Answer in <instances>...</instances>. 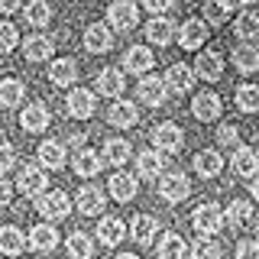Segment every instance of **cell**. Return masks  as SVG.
Listing matches in <instances>:
<instances>
[{
  "instance_id": "6da1fadb",
  "label": "cell",
  "mask_w": 259,
  "mask_h": 259,
  "mask_svg": "<svg viewBox=\"0 0 259 259\" xmlns=\"http://www.w3.org/2000/svg\"><path fill=\"white\" fill-rule=\"evenodd\" d=\"M36 210L46 217V221H65L68 210H71V201H68L65 191H46L42 188L36 194Z\"/></svg>"
},
{
  "instance_id": "7a4b0ae2",
  "label": "cell",
  "mask_w": 259,
  "mask_h": 259,
  "mask_svg": "<svg viewBox=\"0 0 259 259\" xmlns=\"http://www.w3.org/2000/svg\"><path fill=\"white\" fill-rule=\"evenodd\" d=\"M191 224H194V230H198V233L210 237V233H217L224 227V214H221V207H217V204H198V207H194V214H191Z\"/></svg>"
},
{
  "instance_id": "3957f363",
  "label": "cell",
  "mask_w": 259,
  "mask_h": 259,
  "mask_svg": "<svg viewBox=\"0 0 259 259\" xmlns=\"http://www.w3.org/2000/svg\"><path fill=\"white\" fill-rule=\"evenodd\" d=\"M159 194L165 201H172V204H178V201H185L191 194V185L182 172H168V175H159Z\"/></svg>"
},
{
  "instance_id": "277c9868",
  "label": "cell",
  "mask_w": 259,
  "mask_h": 259,
  "mask_svg": "<svg viewBox=\"0 0 259 259\" xmlns=\"http://www.w3.org/2000/svg\"><path fill=\"white\" fill-rule=\"evenodd\" d=\"M107 20H110V26L130 32L140 23V10H136V4H130V0H113L110 10H107Z\"/></svg>"
},
{
  "instance_id": "5b68a950",
  "label": "cell",
  "mask_w": 259,
  "mask_h": 259,
  "mask_svg": "<svg viewBox=\"0 0 259 259\" xmlns=\"http://www.w3.org/2000/svg\"><path fill=\"white\" fill-rule=\"evenodd\" d=\"M152 143H156V149L162 152H178L185 143V133L178 123H159L156 130H152Z\"/></svg>"
},
{
  "instance_id": "8992f818",
  "label": "cell",
  "mask_w": 259,
  "mask_h": 259,
  "mask_svg": "<svg viewBox=\"0 0 259 259\" xmlns=\"http://www.w3.org/2000/svg\"><path fill=\"white\" fill-rule=\"evenodd\" d=\"M152 65H156V52H149L146 46H133L126 49L123 55V68L130 75H146V71H152Z\"/></svg>"
},
{
  "instance_id": "52a82bcc",
  "label": "cell",
  "mask_w": 259,
  "mask_h": 259,
  "mask_svg": "<svg viewBox=\"0 0 259 259\" xmlns=\"http://www.w3.org/2000/svg\"><path fill=\"white\" fill-rule=\"evenodd\" d=\"M178 42H182V49H188V52L201 49V46L207 42V23H204V20H188V23H182Z\"/></svg>"
},
{
  "instance_id": "ba28073f",
  "label": "cell",
  "mask_w": 259,
  "mask_h": 259,
  "mask_svg": "<svg viewBox=\"0 0 259 259\" xmlns=\"http://www.w3.org/2000/svg\"><path fill=\"white\" fill-rule=\"evenodd\" d=\"M233 172L243 178H256L259 172V156L253 146H233Z\"/></svg>"
},
{
  "instance_id": "9c48e42d",
  "label": "cell",
  "mask_w": 259,
  "mask_h": 259,
  "mask_svg": "<svg viewBox=\"0 0 259 259\" xmlns=\"http://www.w3.org/2000/svg\"><path fill=\"white\" fill-rule=\"evenodd\" d=\"M16 188H20V194H26V198H36V194L46 188V172L39 165H26L16 175Z\"/></svg>"
},
{
  "instance_id": "30bf717a",
  "label": "cell",
  "mask_w": 259,
  "mask_h": 259,
  "mask_svg": "<svg viewBox=\"0 0 259 259\" xmlns=\"http://www.w3.org/2000/svg\"><path fill=\"white\" fill-rule=\"evenodd\" d=\"M194 75L204 78V81H221L224 75V59L217 52H198V62H194Z\"/></svg>"
},
{
  "instance_id": "8fae6325",
  "label": "cell",
  "mask_w": 259,
  "mask_h": 259,
  "mask_svg": "<svg viewBox=\"0 0 259 259\" xmlns=\"http://www.w3.org/2000/svg\"><path fill=\"white\" fill-rule=\"evenodd\" d=\"M162 81H165V88H168V91L185 94V91H188V88L194 84V71H191L185 62H175L172 68L165 71V78H162Z\"/></svg>"
},
{
  "instance_id": "7c38bea8",
  "label": "cell",
  "mask_w": 259,
  "mask_h": 259,
  "mask_svg": "<svg viewBox=\"0 0 259 259\" xmlns=\"http://www.w3.org/2000/svg\"><path fill=\"white\" fill-rule=\"evenodd\" d=\"M194 172L201 178H217L224 172V156L217 149H201L198 156H194Z\"/></svg>"
},
{
  "instance_id": "4fadbf2b",
  "label": "cell",
  "mask_w": 259,
  "mask_h": 259,
  "mask_svg": "<svg viewBox=\"0 0 259 259\" xmlns=\"http://www.w3.org/2000/svg\"><path fill=\"white\" fill-rule=\"evenodd\" d=\"M110 46H113V36H110V29L104 26V23H91V26L84 29V49L88 52L101 55V52H107Z\"/></svg>"
},
{
  "instance_id": "5bb4252c",
  "label": "cell",
  "mask_w": 259,
  "mask_h": 259,
  "mask_svg": "<svg viewBox=\"0 0 259 259\" xmlns=\"http://www.w3.org/2000/svg\"><path fill=\"white\" fill-rule=\"evenodd\" d=\"M221 107H224V104H221V97H217V94H210V91H204V94H198V97H194L191 113H194L198 120H204V123H210V120H217V117H221Z\"/></svg>"
},
{
  "instance_id": "9a60e30c",
  "label": "cell",
  "mask_w": 259,
  "mask_h": 259,
  "mask_svg": "<svg viewBox=\"0 0 259 259\" xmlns=\"http://www.w3.org/2000/svg\"><path fill=\"white\" fill-rule=\"evenodd\" d=\"M29 246L36 249V253H52L55 246H59V233H55L52 224H39L29 230Z\"/></svg>"
},
{
  "instance_id": "2e32d148",
  "label": "cell",
  "mask_w": 259,
  "mask_h": 259,
  "mask_svg": "<svg viewBox=\"0 0 259 259\" xmlns=\"http://www.w3.org/2000/svg\"><path fill=\"white\" fill-rule=\"evenodd\" d=\"M20 126L26 130V133H42V130L49 126L46 104H26V110L20 113Z\"/></svg>"
},
{
  "instance_id": "e0dca14e",
  "label": "cell",
  "mask_w": 259,
  "mask_h": 259,
  "mask_svg": "<svg viewBox=\"0 0 259 259\" xmlns=\"http://www.w3.org/2000/svg\"><path fill=\"white\" fill-rule=\"evenodd\" d=\"M146 39L156 46H168L175 39V23L165 20V16H152L149 23H146Z\"/></svg>"
},
{
  "instance_id": "ac0fdd59",
  "label": "cell",
  "mask_w": 259,
  "mask_h": 259,
  "mask_svg": "<svg viewBox=\"0 0 259 259\" xmlns=\"http://www.w3.org/2000/svg\"><path fill=\"white\" fill-rule=\"evenodd\" d=\"M65 104H68V113H71L75 120H88V117L94 113V94L84 91V88H75V91L68 94V101H65Z\"/></svg>"
},
{
  "instance_id": "d6986e66",
  "label": "cell",
  "mask_w": 259,
  "mask_h": 259,
  "mask_svg": "<svg viewBox=\"0 0 259 259\" xmlns=\"http://www.w3.org/2000/svg\"><path fill=\"white\" fill-rule=\"evenodd\" d=\"M140 120V110L133 107L130 101H117V104H110V110H107V123L110 126H120V130H130Z\"/></svg>"
},
{
  "instance_id": "ffe728a7",
  "label": "cell",
  "mask_w": 259,
  "mask_h": 259,
  "mask_svg": "<svg viewBox=\"0 0 259 259\" xmlns=\"http://www.w3.org/2000/svg\"><path fill=\"white\" fill-rule=\"evenodd\" d=\"M126 88V78L120 68H104L101 75H97V91H101L104 97H120Z\"/></svg>"
},
{
  "instance_id": "44dd1931",
  "label": "cell",
  "mask_w": 259,
  "mask_h": 259,
  "mask_svg": "<svg viewBox=\"0 0 259 259\" xmlns=\"http://www.w3.org/2000/svg\"><path fill=\"white\" fill-rule=\"evenodd\" d=\"M165 94H168V88H165L162 78H143L140 81V101L149 104V107H162V104H165Z\"/></svg>"
},
{
  "instance_id": "7402d4cb",
  "label": "cell",
  "mask_w": 259,
  "mask_h": 259,
  "mask_svg": "<svg viewBox=\"0 0 259 259\" xmlns=\"http://www.w3.org/2000/svg\"><path fill=\"white\" fill-rule=\"evenodd\" d=\"M156 230H159V224H156V217H149V214H136L133 224H130V237L140 243V246H149L152 237H156Z\"/></svg>"
},
{
  "instance_id": "603a6c76",
  "label": "cell",
  "mask_w": 259,
  "mask_h": 259,
  "mask_svg": "<svg viewBox=\"0 0 259 259\" xmlns=\"http://www.w3.org/2000/svg\"><path fill=\"white\" fill-rule=\"evenodd\" d=\"M78 210L88 214V217L101 214V210H104V191L94 188V185H84V188L78 191Z\"/></svg>"
},
{
  "instance_id": "cb8c5ba5",
  "label": "cell",
  "mask_w": 259,
  "mask_h": 259,
  "mask_svg": "<svg viewBox=\"0 0 259 259\" xmlns=\"http://www.w3.org/2000/svg\"><path fill=\"white\" fill-rule=\"evenodd\" d=\"M75 172L81 178H94L97 172H101V165H104V159H101V152H94V149H78V156H75Z\"/></svg>"
},
{
  "instance_id": "d4e9b609",
  "label": "cell",
  "mask_w": 259,
  "mask_h": 259,
  "mask_svg": "<svg viewBox=\"0 0 259 259\" xmlns=\"http://www.w3.org/2000/svg\"><path fill=\"white\" fill-rule=\"evenodd\" d=\"M123 237H126V227H123V221H117V217H104V221L97 224V240H101L104 246H117Z\"/></svg>"
},
{
  "instance_id": "484cf974",
  "label": "cell",
  "mask_w": 259,
  "mask_h": 259,
  "mask_svg": "<svg viewBox=\"0 0 259 259\" xmlns=\"http://www.w3.org/2000/svg\"><path fill=\"white\" fill-rule=\"evenodd\" d=\"M26 249V233L16 227H0V253L7 256H20Z\"/></svg>"
},
{
  "instance_id": "4316f807",
  "label": "cell",
  "mask_w": 259,
  "mask_h": 259,
  "mask_svg": "<svg viewBox=\"0 0 259 259\" xmlns=\"http://www.w3.org/2000/svg\"><path fill=\"white\" fill-rule=\"evenodd\" d=\"M26 97V88H23L20 78H0V107H16Z\"/></svg>"
},
{
  "instance_id": "83f0119b",
  "label": "cell",
  "mask_w": 259,
  "mask_h": 259,
  "mask_svg": "<svg viewBox=\"0 0 259 259\" xmlns=\"http://www.w3.org/2000/svg\"><path fill=\"white\" fill-rule=\"evenodd\" d=\"M227 224L233 227V230H246L249 224H253V204L249 201H233L230 207H227Z\"/></svg>"
},
{
  "instance_id": "f1b7e54d",
  "label": "cell",
  "mask_w": 259,
  "mask_h": 259,
  "mask_svg": "<svg viewBox=\"0 0 259 259\" xmlns=\"http://www.w3.org/2000/svg\"><path fill=\"white\" fill-rule=\"evenodd\" d=\"M75 78H78V62H71V59H59V62H52V68H49V81L59 84V88H68Z\"/></svg>"
},
{
  "instance_id": "f546056e",
  "label": "cell",
  "mask_w": 259,
  "mask_h": 259,
  "mask_svg": "<svg viewBox=\"0 0 259 259\" xmlns=\"http://www.w3.org/2000/svg\"><path fill=\"white\" fill-rule=\"evenodd\" d=\"M233 32H237L240 39H246V42H253L259 36V13L256 10H243L237 16V23H233Z\"/></svg>"
},
{
  "instance_id": "4dcf8cb0",
  "label": "cell",
  "mask_w": 259,
  "mask_h": 259,
  "mask_svg": "<svg viewBox=\"0 0 259 259\" xmlns=\"http://www.w3.org/2000/svg\"><path fill=\"white\" fill-rule=\"evenodd\" d=\"M110 194L117 201H130V198H136V178L130 175V172H117L110 178Z\"/></svg>"
},
{
  "instance_id": "1f68e13d",
  "label": "cell",
  "mask_w": 259,
  "mask_h": 259,
  "mask_svg": "<svg viewBox=\"0 0 259 259\" xmlns=\"http://www.w3.org/2000/svg\"><path fill=\"white\" fill-rule=\"evenodd\" d=\"M39 162H42L46 168H62L65 162H68V159H65V146L46 140L42 146H39Z\"/></svg>"
},
{
  "instance_id": "d6a6232c",
  "label": "cell",
  "mask_w": 259,
  "mask_h": 259,
  "mask_svg": "<svg viewBox=\"0 0 259 259\" xmlns=\"http://www.w3.org/2000/svg\"><path fill=\"white\" fill-rule=\"evenodd\" d=\"M185 256H188V246L178 233H165L159 240V259H185Z\"/></svg>"
},
{
  "instance_id": "836d02e7",
  "label": "cell",
  "mask_w": 259,
  "mask_h": 259,
  "mask_svg": "<svg viewBox=\"0 0 259 259\" xmlns=\"http://www.w3.org/2000/svg\"><path fill=\"white\" fill-rule=\"evenodd\" d=\"M233 62H237V68L243 71V75H253V71L259 68V49L253 42L240 46L237 52H233Z\"/></svg>"
},
{
  "instance_id": "e575fe53",
  "label": "cell",
  "mask_w": 259,
  "mask_h": 259,
  "mask_svg": "<svg viewBox=\"0 0 259 259\" xmlns=\"http://www.w3.org/2000/svg\"><path fill=\"white\" fill-rule=\"evenodd\" d=\"M136 168H140L143 178H159L162 175V156H156L152 149H143L136 156Z\"/></svg>"
},
{
  "instance_id": "d590c367",
  "label": "cell",
  "mask_w": 259,
  "mask_h": 259,
  "mask_svg": "<svg viewBox=\"0 0 259 259\" xmlns=\"http://www.w3.org/2000/svg\"><path fill=\"white\" fill-rule=\"evenodd\" d=\"M188 253H191V259H221V243L201 233V237L191 243V249H188Z\"/></svg>"
},
{
  "instance_id": "8d00e7d4",
  "label": "cell",
  "mask_w": 259,
  "mask_h": 259,
  "mask_svg": "<svg viewBox=\"0 0 259 259\" xmlns=\"http://www.w3.org/2000/svg\"><path fill=\"white\" fill-rule=\"evenodd\" d=\"M23 49H26V59H29V62H46L49 55H52V39H46V36H29Z\"/></svg>"
},
{
  "instance_id": "74e56055",
  "label": "cell",
  "mask_w": 259,
  "mask_h": 259,
  "mask_svg": "<svg viewBox=\"0 0 259 259\" xmlns=\"http://www.w3.org/2000/svg\"><path fill=\"white\" fill-rule=\"evenodd\" d=\"M104 162H110V165H123L130 159V143L126 140H107L104 143Z\"/></svg>"
},
{
  "instance_id": "f35d334b",
  "label": "cell",
  "mask_w": 259,
  "mask_h": 259,
  "mask_svg": "<svg viewBox=\"0 0 259 259\" xmlns=\"http://www.w3.org/2000/svg\"><path fill=\"white\" fill-rule=\"evenodd\" d=\"M49 20H52V7L46 0H29L26 4V23L29 26H46Z\"/></svg>"
},
{
  "instance_id": "ab89813d",
  "label": "cell",
  "mask_w": 259,
  "mask_h": 259,
  "mask_svg": "<svg viewBox=\"0 0 259 259\" xmlns=\"http://www.w3.org/2000/svg\"><path fill=\"white\" fill-rule=\"evenodd\" d=\"M237 107L243 113H253L259 107V88L256 84H240L237 88Z\"/></svg>"
},
{
  "instance_id": "60d3db41",
  "label": "cell",
  "mask_w": 259,
  "mask_h": 259,
  "mask_svg": "<svg viewBox=\"0 0 259 259\" xmlns=\"http://www.w3.org/2000/svg\"><path fill=\"white\" fill-rule=\"evenodd\" d=\"M65 246H68V256H71V259H91V253H94L91 240H88L84 233H71Z\"/></svg>"
},
{
  "instance_id": "b9f144b4",
  "label": "cell",
  "mask_w": 259,
  "mask_h": 259,
  "mask_svg": "<svg viewBox=\"0 0 259 259\" xmlns=\"http://www.w3.org/2000/svg\"><path fill=\"white\" fill-rule=\"evenodd\" d=\"M233 7L227 4V0H207L204 4V16H207V23H214V26H221V23L230 16Z\"/></svg>"
},
{
  "instance_id": "7bdbcfd3",
  "label": "cell",
  "mask_w": 259,
  "mask_h": 259,
  "mask_svg": "<svg viewBox=\"0 0 259 259\" xmlns=\"http://www.w3.org/2000/svg\"><path fill=\"white\" fill-rule=\"evenodd\" d=\"M16 42H20L16 26H13V23H0V52H13Z\"/></svg>"
},
{
  "instance_id": "ee69618b",
  "label": "cell",
  "mask_w": 259,
  "mask_h": 259,
  "mask_svg": "<svg viewBox=\"0 0 259 259\" xmlns=\"http://www.w3.org/2000/svg\"><path fill=\"white\" fill-rule=\"evenodd\" d=\"M217 143H221V146H227V149L240 146V126H233V123H224L221 130H217Z\"/></svg>"
},
{
  "instance_id": "f6af8a7d",
  "label": "cell",
  "mask_w": 259,
  "mask_h": 259,
  "mask_svg": "<svg viewBox=\"0 0 259 259\" xmlns=\"http://www.w3.org/2000/svg\"><path fill=\"white\" fill-rule=\"evenodd\" d=\"M16 165V149H13V143H0V175L7 172V168H13Z\"/></svg>"
},
{
  "instance_id": "bcb514c9",
  "label": "cell",
  "mask_w": 259,
  "mask_h": 259,
  "mask_svg": "<svg viewBox=\"0 0 259 259\" xmlns=\"http://www.w3.org/2000/svg\"><path fill=\"white\" fill-rule=\"evenodd\" d=\"M237 259H259V243L256 240H243L237 246Z\"/></svg>"
},
{
  "instance_id": "7dc6e473",
  "label": "cell",
  "mask_w": 259,
  "mask_h": 259,
  "mask_svg": "<svg viewBox=\"0 0 259 259\" xmlns=\"http://www.w3.org/2000/svg\"><path fill=\"white\" fill-rule=\"evenodd\" d=\"M172 4H175V0H143V7H146L149 13H165Z\"/></svg>"
},
{
  "instance_id": "c3c4849f",
  "label": "cell",
  "mask_w": 259,
  "mask_h": 259,
  "mask_svg": "<svg viewBox=\"0 0 259 259\" xmlns=\"http://www.w3.org/2000/svg\"><path fill=\"white\" fill-rule=\"evenodd\" d=\"M10 198H13V185L7 182L4 175H0V207H4V204H10Z\"/></svg>"
},
{
  "instance_id": "681fc988",
  "label": "cell",
  "mask_w": 259,
  "mask_h": 259,
  "mask_svg": "<svg viewBox=\"0 0 259 259\" xmlns=\"http://www.w3.org/2000/svg\"><path fill=\"white\" fill-rule=\"evenodd\" d=\"M20 10V0H0V13H16Z\"/></svg>"
},
{
  "instance_id": "f907efd6",
  "label": "cell",
  "mask_w": 259,
  "mask_h": 259,
  "mask_svg": "<svg viewBox=\"0 0 259 259\" xmlns=\"http://www.w3.org/2000/svg\"><path fill=\"white\" fill-rule=\"evenodd\" d=\"M249 198H259V182H253V178H249Z\"/></svg>"
},
{
  "instance_id": "816d5d0a",
  "label": "cell",
  "mask_w": 259,
  "mask_h": 259,
  "mask_svg": "<svg viewBox=\"0 0 259 259\" xmlns=\"http://www.w3.org/2000/svg\"><path fill=\"white\" fill-rule=\"evenodd\" d=\"M117 259H140V256H133V253H120Z\"/></svg>"
},
{
  "instance_id": "f5cc1de1",
  "label": "cell",
  "mask_w": 259,
  "mask_h": 259,
  "mask_svg": "<svg viewBox=\"0 0 259 259\" xmlns=\"http://www.w3.org/2000/svg\"><path fill=\"white\" fill-rule=\"evenodd\" d=\"M240 4H253V0H240Z\"/></svg>"
}]
</instances>
